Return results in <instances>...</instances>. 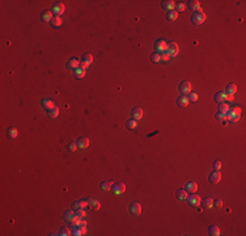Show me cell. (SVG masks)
<instances>
[{
  "label": "cell",
  "instance_id": "cell-43",
  "mask_svg": "<svg viewBox=\"0 0 246 236\" xmlns=\"http://www.w3.org/2000/svg\"><path fill=\"white\" fill-rule=\"evenodd\" d=\"M187 99H189V101H191V103H195L198 100V95L197 93H190V96H189Z\"/></svg>",
  "mask_w": 246,
  "mask_h": 236
},
{
  "label": "cell",
  "instance_id": "cell-28",
  "mask_svg": "<svg viewBox=\"0 0 246 236\" xmlns=\"http://www.w3.org/2000/svg\"><path fill=\"white\" fill-rule=\"evenodd\" d=\"M236 92H237L236 84H228L227 85V93L228 95H234Z\"/></svg>",
  "mask_w": 246,
  "mask_h": 236
},
{
  "label": "cell",
  "instance_id": "cell-4",
  "mask_svg": "<svg viewBox=\"0 0 246 236\" xmlns=\"http://www.w3.org/2000/svg\"><path fill=\"white\" fill-rule=\"evenodd\" d=\"M52 13L55 16H59L60 17V15L61 13H64V11H66V7H64V4L63 3H55L54 5H52Z\"/></svg>",
  "mask_w": 246,
  "mask_h": 236
},
{
  "label": "cell",
  "instance_id": "cell-30",
  "mask_svg": "<svg viewBox=\"0 0 246 236\" xmlns=\"http://www.w3.org/2000/svg\"><path fill=\"white\" fill-rule=\"evenodd\" d=\"M209 235H212V236H219L220 235V230H219V227L217 226H211L209 227Z\"/></svg>",
  "mask_w": 246,
  "mask_h": 236
},
{
  "label": "cell",
  "instance_id": "cell-42",
  "mask_svg": "<svg viewBox=\"0 0 246 236\" xmlns=\"http://www.w3.org/2000/svg\"><path fill=\"white\" fill-rule=\"evenodd\" d=\"M216 118H217V119H221V121H224V119H227V113L219 112L217 114H216Z\"/></svg>",
  "mask_w": 246,
  "mask_h": 236
},
{
  "label": "cell",
  "instance_id": "cell-44",
  "mask_svg": "<svg viewBox=\"0 0 246 236\" xmlns=\"http://www.w3.org/2000/svg\"><path fill=\"white\" fill-rule=\"evenodd\" d=\"M76 148H77V143H70L68 144V150L70 151H76Z\"/></svg>",
  "mask_w": 246,
  "mask_h": 236
},
{
  "label": "cell",
  "instance_id": "cell-14",
  "mask_svg": "<svg viewBox=\"0 0 246 236\" xmlns=\"http://www.w3.org/2000/svg\"><path fill=\"white\" fill-rule=\"evenodd\" d=\"M79 66H80V62H79V59H76V58L70 59V60L67 62V67H68V68L76 70V68H79Z\"/></svg>",
  "mask_w": 246,
  "mask_h": 236
},
{
  "label": "cell",
  "instance_id": "cell-47",
  "mask_svg": "<svg viewBox=\"0 0 246 236\" xmlns=\"http://www.w3.org/2000/svg\"><path fill=\"white\" fill-rule=\"evenodd\" d=\"M227 96H225V101H232V100L234 99L233 97V95H228V93H225Z\"/></svg>",
  "mask_w": 246,
  "mask_h": 236
},
{
  "label": "cell",
  "instance_id": "cell-36",
  "mask_svg": "<svg viewBox=\"0 0 246 236\" xmlns=\"http://www.w3.org/2000/svg\"><path fill=\"white\" fill-rule=\"evenodd\" d=\"M177 17H178V12H175V11H170V12L168 13V19H169L170 21L177 20Z\"/></svg>",
  "mask_w": 246,
  "mask_h": 236
},
{
  "label": "cell",
  "instance_id": "cell-2",
  "mask_svg": "<svg viewBox=\"0 0 246 236\" xmlns=\"http://www.w3.org/2000/svg\"><path fill=\"white\" fill-rule=\"evenodd\" d=\"M204 20H206V15H204L202 11H198V12H195L194 15L191 16V22L194 25H200V24H203Z\"/></svg>",
  "mask_w": 246,
  "mask_h": 236
},
{
  "label": "cell",
  "instance_id": "cell-45",
  "mask_svg": "<svg viewBox=\"0 0 246 236\" xmlns=\"http://www.w3.org/2000/svg\"><path fill=\"white\" fill-rule=\"evenodd\" d=\"M220 168H221V163L219 162V160H217V162L213 163V169H215V171H219Z\"/></svg>",
  "mask_w": 246,
  "mask_h": 236
},
{
  "label": "cell",
  "instance_id": "cell-16",
  "mask_svg": "<svg viewBox=\"0 0 246 236\" xmlns=\"http://www.w3.org/2000/svg\"><path fill=\"white\" fill-rule=\"evenodd\" d=\"M186 190H187L189 193H195L198 190L197 182H194V181H189V182L186 184Z\"/></svg>",
  "mask_w": 246,
  "mask_h": 236
},
{
  "label": "cell",
  "instance_id": "cell-26",
  "mask_svg": "<svg viewBox=\"0 0 246 236\" xmlns=\"http://www.w3.org/2000/svg\"><path fill=\"white\" fill-rule=\"evenodd\" d=\"M51 25L54 26V28H59V26H61V19L59 17V16H54V19L51 20Z\"/></svg>",
  "mask_w": 246,
  "mask_h": 236
},
{
  "label": "cell",
  "instance_id": "cell-19",
  "mask_svg": "<svg viewBox=\"0 0 246 236\" xmlns=\"http://www.w3.org/2000/svg\"><path fill=\"white\" fill-rule=\"evenodd\" d=\"M52 19H54V13H52V11H45V12L42 13V20L43 21H50L51 22Z\"/></svg>",
  "mask_w": 246,
  "mask_h": 236
},
{
  "label": "cell",
  "instance_id": "cell-11",
  "mask_svg": "<svg viewBox=\"0 0 246 236\" xmlns=\"http://www.w3.org/2000/svg\"><path fill=\"white\" fill-rule=\"evenodd\" d=\"M130 211L134 215H139L140 213H142V206H140V203H138V202H132L131 206H130Z\"/></svg>",
  "mask_w": 246,
  "mask_h": 236
},
{
  "label": "cell",
  "instance_id": "cell-35",
  "mask_svg": "<svg viewBox=\"0 0 246 236\" xmlns=\"http://www.w3.org/2000/svg\"><path fill=\"white\" fill-rule=\"evenodd\" d=\"M7 134H8V137H11V138H16L17 137V129L9 127L8 129V131H7Z\"/></svg>",
  "mask_w": 246,
  "mask_h": 236
},
{
  "label": "cell",
  "instance_id": "cell-39",
  "mask_svg": "<svg viewBox=\"0 0 246 236\" xmlns=\"http://www.w3.org/2000/svg\"><path fill=\"white\" fill-rule=\"evenodd\" d=\"M151 59H152V62H160V60H161L160 53H153L151 55Z\"/></svg>",
  "mask_w": 246,
  "mask_h": 236
},
{
  "label": "cell",
  "instance_id": "cell-18",
  "mask_svg": "<svg viewBox=\"0 0 246 236\" xmlns=\"http://www.w3.org/2000/svg\"><path fill=\"white\" fill-rule=\"evenodd\" d=\"M54 106L55 105H54V103H52V100H50V99H43L42 100V108L50 110V109H52Z\"/></svg>",
  "mask_w": 246,
  "mask_h": 236
},
{
  "label": "cell",
  "instance_id": "cell-8",
  "mask_svg": "<svg viewBox=\"0 0 246 236\" xmlns=\"http://www.w3.org/2000/svg\"><path fill=\"white\" fill-rule=\"evenodd\" d=\"M113 192L115 193V194H122V193H124L126 192V185L123 182H115V184H113Z\"/></svg>",
  "mask_w": 246,
  "mask_h": 236
},
{
  "label": "cell",
  "instance_id": "cell-40",
  "mask_svg": "<svg viewBox=\"0 0 246 236\" xmlns=\"http://www.w3.org/2000/svg\"><path fill=\"white\" fill-rule=\"evenodd\" d=\"M75 214H76L77 218H80V219H81V218H84L86 215V213L84 211V209H77V211L75 213Z\"/></svg>",
  "mask_w": 246,
  "mask_h": 236
},
{
  "label": "cell",
  "instance_id": "cell-31",
  "mask_svg": "<svg viewBox=\"0 0 246 236\" xmlns=\"http://www.w3.org/2000/svg\"><path fill=\"white\" fill-rule=\"evenodd\" d=\"M75 217H76V214L72 213V211H66V214H64V219L67 222H71V223H72V221L75 219Z\"/></svg>",
  "mask_w": 246,
  "mask_h": 236
},
{
  "label": "cell",
  "instance_id": "cell-15",
  "mask_svg": "<svg viewBox=\"0 0 246 236\" xmlns=\"http://www.w3.org/2000/svg\"><path fill=\"white\" fill-rule=\"evenodd\" d=\"M189 103H190V101H189V99L184 96V95H182L181 97L177 99V104H178L179 106H182V108H186V106L189 105Z\"/></svg>",
  "mask_w": 246,
  "mask_h": 236
},
{
  "label": "cell",
  "instance_id": "cell-33",
  "mask_svg": "<svg viewBox=\"0 0 246 236\" xmlns=\"http://www.w3.org/2000/svg\"><path fill=\"white\" fill-rule=\"evenodd\" d=\"M86 205H88V201H83V199H81V201L75 202V207L76 209H84Z\"/></svg>",
  "mask_w": 246,
  "mask_h": 236
},
{
  "label": "cell",
  "instance_id": "cell-29",
  "mask_svg": "<svg viewBox=\"0 0 246 236\" xmlns=\"http://www.w3.org/2000/svg\"><path fill=\"white\" fill-rule=\"evenodd\" d=\"M231 109V106L228 105L227 103H220V106H219V112H221V113H228V110Z\"/></svg>",
  "mask_w": 246,
  "mask_h": 236
},
{
  "label": "cell",
  "instance_id": "cell-3",
  "mask_svg": "<svg viewBox=\"0 0 246 236\" xmlns=\"http://www.w3.org/2000/svg\"><path fill=\"white\" fill-rule=\"evenodd\" d=\"M154 50H156V53H164V51H166L168 50V42H166L165 40H158L154 42Z\"/></svg>",
  "mask_w": 246,
  "mask_h": 236
},
{
  "label": "cell",
  "instance_id": "cell-21",
  "mask_svg": "<svg viewBox=\"0 0 246 236\" xmlns=\"http://www.w3.org/2000/svg\"><path fill=\"white\" fill-rule=\"evenodd\" d=\"M200 203L203 205L204 209H209V207H212V206H213V199L209 198V197H206V198L200 202Z\"/></svg>",
  "mask_w": 246,
  "mask_h": 236
},
{
  "label": "cell",
  "instance_id": "cell-38",
  "mask_svg": "<svg viewBox=\"0 0 246 236\" xmlns=\"http://www.w3.org/2000/svg\"><path fill=\"white\" fill-rule=\"evenodd\" d=\"M136 126H138V125H136L135 119H130V121L127 122V127H128L130 130H134V129H136Z\"/></svg>",
  "mask_w": 246,
  "mask_h": 236
},
{
  "label": "cell",
  "instance_id": "cell-34",
  "mask_svg": "<svg viewBox=\"0 0 246 236\" xmlns=\"http://www.w3.org/2000/svg\"><path fill=\"white\" fill-rule=\"evenodd\" d=\"M175 12H182V11H184V8H186V5H184V3H182V1H179V3H175Z\"/></svg>",
  "mask_w": 246,
  "mask_h": 236
},
{
  "label": "cell",
  "instance_id": "cell-6",
  "mask_svg": "<svg viewBox=\"0 0 246 236\" xmlns=\"http://www.w3.org/2000/svg\"><path fill=\"white\" fill-rule=\"evenodd\" d=\"M179 92H181L182 95H186L190 93L191 92V83L190 81H182L181 84H179Z\"/></svg>",
  "mask_w": 246,
  "mask_h": 236
},
{
  "label": "cell",
  "instance_id": "cell-12",
  "mask_svg": "<svg viewBox=\"0 0 246 236\" xmlns=\"http://www.w3.org/2000/svg\"><path fill=\"white\" fill-rule=\"evenodd\" d=\"M131 114H132V119L138 121V119H140V118L143 117V109H142V108H139V106H136V108L132 109Z\"/></svg>",
  "mask_w": 246,
  "mask_h": 236
},
{
  "label": "cell",
  "instance_id": "cell-9",
  "mask_svg": "<svg viewBox=\"0 0 246 236\" xmlns=\"http://www.w3.org/2000/svg\"><path fill=\"white\" fill-rule=\"evenodd\" d=\"M208 180H209V182L211 184H219L220 182V180H221V173H220L219 171H213L212 173L209 174Z\"/></svg>",
  "mask_w": 246,
  "mask_h": 236
},
{
  "label": "cell",
  "instance_id": "cell-24",
  "mask_svg": "<svg viewBox=\"0 0 246 236\" xmlns=\"http://www.w3.org/2000/svg\"><path fill=\"white\" fill-rule=\"evenodd\" d=\"M75 76H76L77 79H83L84 76H85V68H83V67L76 68L75 70Z\"/></svg>",
  "mask_w": 246,
  "mask_h": 236
},
{
  "label": "cell",
  "instance_id": "cell-5",
  "mask_svg": "<svg viewBox=\"0 0 246 236\" xmlns=\"http://www.w3.org/2000/svg\"><path fill=\"white\" fill-rule=\"evenodd\" d=\"M166 51L169 53L170 56H175L177 54L179 53V47H178V45L175 44V42H169V44H168V50H166Z\"/></svg>",
  "mask_w": 246,
  "mask_h": 236
},
{
  "label": "cell",
  "instance_id": "cell-41",
  "mask_svg": "<svg viewBox=\"0 0 246 236\" xmlns=\"http://www.w3.org/2000/svg\"><path fill=\"white\" fill-rule=\"evenodd\" d=\"M160 55H161V60H165V62H168V60L170 59V55H169V53H168V51H164V53H161Z\"/></svg>",
  "mask_w": 246,
  "mask_h": 236
},
{
  "label": "cell",
  "instance_id": "cell-27",
  "mask_svg": "<svg viewBox=\"0 0 246 236\" xmlns=\"http://www.w3.org/2000/svg\"><path fill=\"white\" fill-rule=\"evenodd\" d=\"M111 188H113V182H111V181H104V182L101 184V189L105 190V192H109Z\"/></svg>",
  "mask_w": 246,
  "mask_h": 236
},
{
  "label": "cell",
  "instance_id": "cell-10",
  "mask_svg": "<svg viewBox=\"0 0 246 236\" xmlns=\"http://www.w3.org/2000/svg\"><path fill=\"white\" fill-rule=\"evenodd\" d=\"M92 62H93V55L92 54H85V55L83 56V62H81V67L83 68H86L88 66H90L92 64Z\"/></svg>",
  "mask_w": 246,
  "mask_h": 236
},
{
  "label": "cell",
  "instance_id": "cell-37",
  "mask_svg": "<svg viewBox=\"0 0 246 236\" xmlns=\"http://www.w3.org/2000/svg\"><path fill=\"white\" fill-rule=\"evenodd\" d=\"M72 231L71 228H68V227H63V228H60V235L61 236H68V235H71Z\"/></svg>",
  "mask_w": 246,
  "mask_h": 236
},
{
  "label": "cell",
  "instance_id": "cell-20",
  "mask_svg": "<svg viewBox=\"0 0 246 236\" xmlns=\"http://www.w3.org/2000/svg\"><path fill=\"white\" fill-rule=\"evenodd\" d=\"M177 197H178V199H181V201H184V199H187V197H189V192L186 189H179L178 192H177Z\"/></svg>",
  "mask_w": 246,
  "mask_h": 236
},
{
  "label": "cell",
  "instance_id": "cell-22",
  "mask_svg": "<svg viewBox=\"0 0 246 236\" xmlns=\"http://www.w3.org/2000/svg\"><path fill=\"white\" fill-rule=\"evenodd\" d=\"M162 7L165 8V9L172 11L173 8L175 7V1H173V0H164V1H162Z\"/></svg>",
  "mask_w": 246,
  "mask_h": 236
},
{
  "label": "cell",
  "instance_id": "cell-23",
  "mask_svg": "<svg viewBox=\"0 0 246 236\" xmlns=\"http://www.w3.org/2000/svg\"><path fill=\"white\" fill-rule=\"evenodd\" d=\"M187 7L190 8L191 11H195V12H198L199 11V7H200V4H199V1H195V0H193V1H189V4H187Z\"/></svg>",
  "mask_w": 246,
  "mask_h": 236
},
{
  "label": "cell",
  "instance_id": "cell-46",
  "mask_svg": "<svg viewBox=\"0 0 246 236\" xmlns=\"http://www.w3.org/2000/svg\"><path fill=\"white\" fill-rule=\"evenodd\" d=\"M213 205L217 206V207H221L223 206V201L221 199H217V201H213Z\"/></svg>",
  "mask_w": 246,
  "mask_h": 236
},
{
  "label": "cell",
  "instance_id": "cell-7",
  "mask_svg": "<svg viewBox=\"0 0 246 236\" xmlns=\"http://www.w3.org/2000/svg\"><path fill=\"white\" fill-rule=\"evenodd\" d=\"M187 201L191 206H199L200 202H202V198L198 194H195V193H191V196L187 197Z\"/></svg>",
  "mask_w": 246,
  "mask_h": 236
},
{
  "label": "cell",
  "instance_id": "cell-25",
  "mask_svg": "<svg viewBox=\"0 0 246 236\" xmlns=\"http://www.w3.org/2000/svg\"><path fill=\"white\" fill-rule=\"evenodd\" d=\"M225 92H219V93L215 95V101L216 103H224L225 101Z\"/></svg>",
  "mask_w": 246,
  "mask_h": 236
},
{
  "label": "cell",
  "instance_id": "cell-13",
  "mask_svg": "<svg viewBox=\"0 0 246 236\" xmlns=\"http://www.w3.org/2000/svg\"><path fill=\"white\" fill-rule=\"evenodd\" d=\"M88 146H89V139H88V138H85V137L79 138V140H77V147H79V148L84 150Z\"/></svg>",
  "mask_w": 246,
  "mask_h": 236
},
{
  "label": "cell",
  "instance_id": "cell-17",
  "mask_svg": "<svg viewBox=\"0 0 246 236\" xmlns=\"http://www.w3.org/2000/svg\"><path fill=\"white\" fill-rule=\"evenodd\" d=\"M88 205H89L93 210H98V209L101 207V203H100V201H98V199H94V198L88 199Z\"/></svg>",
  "mask_w": 246,
  "mask_h": 236
},
{
  "label": "cell",
  "instance_id": "cell-32",
  "mask_svg": "<svg viewBox=\"0 0 246 236\" xmlns=\"http://www.w3.org/2000/svg\"><path fill=\"white\" fill-rule=\"evenodd\" d=\"M58 114H59V109L56 108V106H54L52 109H50V110H49V115L51 118H56V117H58Z\"/></svg>",
  "mask_w": 246,
  "mask_h": 236
},
{
  "label": "cell",
  "instance_id": "cell-1",
  "mask_svg": "<svg viewBox=\"0 0 246 236\" xmlns=\"http://www.w3.org/2000/svg\"><path fill=\"white\" fill-rule=\"evenodd\" d=\"M240 115H241V109L238 106H233L232 109H229L227 113V118L231 119L232 122H237L240 119Z\"/></svg>",
  "mask_w": 246,
  "mask_h": 236
}]
</instances>
